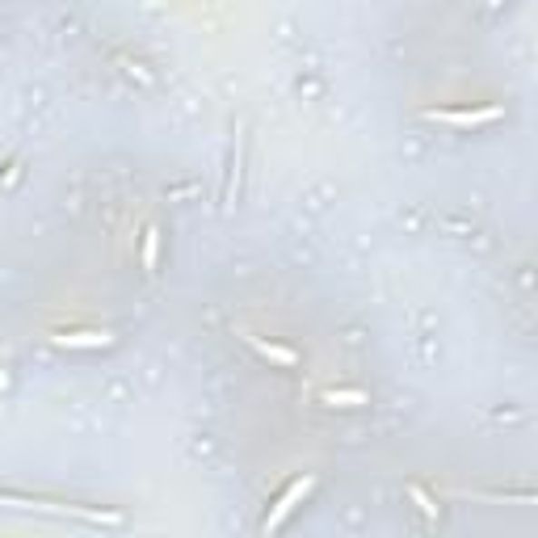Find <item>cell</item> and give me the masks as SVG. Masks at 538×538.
Returning a JSON list of instances; mask_svg holds the SVG:
<instances>
[{"instance_id":"1","label":"cell","mask_w":538,"mask_h":538,"mask_svg":"<svg viewBox=\"0 0 538 538\" xmlns=\"http://www.w3.org/2000/svg\"><path fill=\"white\" fill-rule=\"evenodd\" d=\"M311 488H316V475H298V480H290V484H287V493L278 496V501H274V509L265 514V522H261V530H265V534H274V530H282V522H287V517L295 514L298 504L308 501V496H311Z\"/></svg>"},{"instance_id":"8","label":"cell","mask_w":538,"mask_h":538,"mask_svg":"<svg viewBox=\"0 0 538 538\" xmlns=\"http://www.w3.org/2000/svg\"><path fill=\"white\" fill-rule=\"evenodd\" d=\"M408 496H413V501L421 504V514L429 517V522H437V504H434V496L425 493V488H416V484H413V488H408Z\"/></svg>"},{"instance_id":"6","label":"cell","mask_w":538,"mask_h":538,"mask_svg":"<svg viewBox=\"0 0 538 538\" xmlns=\"http://www.w3.org/2000/svg\"><path fill=\"white\" fill-rule=\"evenodd\" d=\"M156 257H161V228H143V274H156Z\"/></svg>"},{"instance_id":"3","label":"cell","mask_w":538,"mask_h":538,"mask_svg":"<svg viewBox=\"0 0 538 538\" xmlns=\"http://www.w3.org/2000/svg\"><path fill=\"white\" fill-rule=\"evenodd\" d=\"M51 341H55L59 349H110V345H114V332L81 328V332H55Z\"/></svg>"},{"instance_id":"5","label":"cell","mask_w":538,"mask_h":538,"mask_svg":"<svg viewBox=\"0 0 538 538\" xmlns=\"http://www.w3.org/2000/svg\"><path fill=\"white\" fill-rule=\"evenodd\" d=\"M244 341L257 349V354L265 357V362H274V367H298V354L295 349H287V345H274V341H265V337H257V332H244Z\"/></svg>"},{"instance_id":"9","label":"cell","mask_w":538,"mask_h":538,"mask_svg":"<svg viewBox=\"0 0 538 538\" xmlns=\"http://www.w3.org/2000/svg\"><path fill=\"white\" fill-rule=\"evenodd\" d=\"M501 5H504V0H493V9H501Z\"/></svg>"},{"instance_id":"2","label":"cell","mask_w":538,"mask_h":538,"mask_svg":"<svg viewBox=\"0 0 538 538\" xmlns=\"http://www.w3.org/2000/svg\"><path fill=\"white\" fill-rule=\"evenodd\" d=\"M425 118L442 126H455V131H475V126L501 122L504 110L501 105H480V110H425Z\"/></svg>"},{"instance_id":"7","label":"cell","mask_w":538,"mask_h":538,"mask_svg":"<svg viewBox=\"0 0 538 538\" xmlns=\"http://www.w3.org/2000/svg\"><path fill=\"white\" fill-rule=\"evenodd\" d=\"M324 404H332V408H362V404H370L367 391H324Z\"/></svg>"},{"instance_id":"4","label":"cell","mask_w":538,"mask_h":538,"mask_svg":"<svg viewBox=\"0 0 538 538\" xmlns=\"http://www.w3.org/2000/svg\"><path fill=\"white\" fill-rule=\"evenodd\" d=\"M0 504H22V509H55V514H76L89 522H122L118 514H97V509H81V504H46V501H22V496H0Z\"/></svg>"}]
</instances>
